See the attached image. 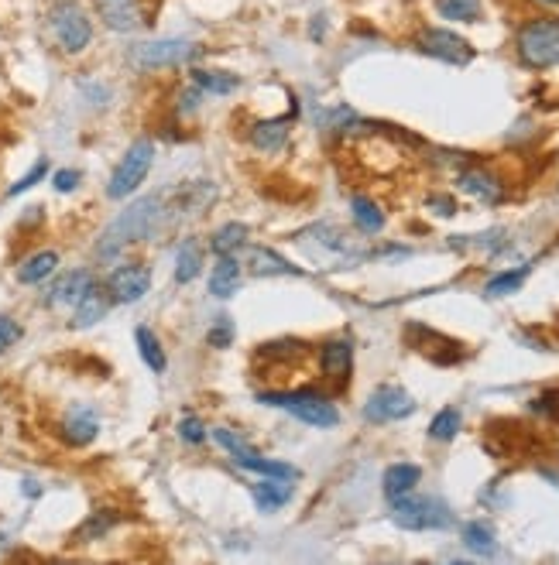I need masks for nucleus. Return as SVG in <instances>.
<instances>
[{
	"mask_svg": "<svg viewBox=\"0 0 559 565\" xmlns=\"http://www.w3.org/2000/svg\"><path fill=\"white\" fill-rule=\"evenodd\" d=\"M158 220H162V196H145L138 203H131L117 216L107 230L100 233V244H97V257L100 261H117L124 247L141 244L155 233Z\"/></svg>",
	"mask_w": 559,
	"mask_h": 565,
	"instance_id": "obj_1",
	"label": "nucleus"
},
{
	"mask_svg": "<svg viewBox=\"0 0 559 565\" xmlns=\"http://www.w3.org/2000/svg\"><path fill=\"white\" fill-rule=\"evenodd\" d=\"M306 233L316 237V244L313 240H299V247H306L313 261L330 264V268H354V264L374 257V250H367L361 240L350 237L347 230H340V226H333V223H319Z\"/></svg>",
	"mask_w": 559,
	"mask_h": 565,
	"instance_id": "obj_2",
	"label": "nucleus"
},
{
	"mask_svg": "<svg viewBox=\"0 0 559 565\" xmlns=\"http://www.w3.org/2000/svg\"><path fill=\"white\" fill-rule=\"evenodd\" d=\"M515 52L522 66L553 69L559 66V18H532L518 28Z\"/></svg>",
	"mask_w": 559,
	"mask_h": 565,
	"instance_id": "obj_3",
	"label": "nucleus"
},
{
	"mask_svg": "<svg viewBox=\"0 0 559 565\" xmlns=\"http://www.w3.org/2000/svg\"><path fill=\"white\" fill-rule=\"evenodd\" d=\"M258 401L261 405L289 411L292 418L313 425V429H333V425L340 422L337 405L316 391H268V394H258Z\"/></svg>",
	"mask_w": 559,
	"mask_h": 565,
	"instance_id": "obj_4",
	"label": "nucleus"
},
{
	"mask_svg": "<svg viewBox=\"0 0 559 565\" xmlns=\"http://www.w3.org/2000/svg\"><path fill=\"white\" fill-rule=\"evenodd\" d=\"M391 521L405 531H446V528H453V511L446 500L415 497V490H412V494L391 500Z\"/></svg>",
	"mask_w": 559,
	"mask_h": 565,
	"instance_id": "obj_5",
	"label": "nucleus"
},
{
	"mask_svg": "<svg viewBox=\"0 0 559 565\" xmlns=\"http://www.w3.org/2000/svg\"><path fill=\"white\" fill-rule=\"evenodd\" d=\"M203 55V45L189 42V38H155V42H138L127 52V62L141 72H155V69H175L186 66Z\"/></svg>",
	"mask_w": 559,
	"mask_h": 565,
	"instance_id": "obj_6",
	"label": "nucleus"
},
{
	"mask_svg": "<svg viewBox=\"0 0 559 565\" xmlns=\"http://www.w3.org/2000/svg\"><path fill=\"white\" fill-rule=\"evenodd\" d=\"M151 165H155V141L148 137H138L131 148L124 151V158L117 161L114 175H110V185H107V196L110 199H127L145 185Z\"/></svg>",
	"mask_w": 559,
	"mask_h": 565,
	"instance_id": "obj_7",
	"label": "nucleus"
},
{
	"mask_svg": "<svg viewBox=\"0 0 559 565\" xmlns=\"http://www.w3.org/2000/svg\"><path fill=\"white\" fill-rule=\"evenodd\" d=\"M49 28L55 35V42L66 55H79L86 52L93 42V21L76 0H59L49 11Z\"/></svg>",
	"mask_w": 559,
	"mask_h": 565,
	"instance_id": "obj_8",
	"label": "nucleus"
},
{
	"mask_svg": "<svg viewBox=\"0 0 559 565\" xmlns=\"http://www.w3.org/2000/svg\"><path fill=\"white\" fill-rule=\"evenodd\" d=\"M213 442L223 446L234 456V463L241 466V470H251V473H261V476H278V480H299V470H295L292 463H278V459H265L261 452H254L241 435H234L230 429H213Z\"/></svg>",
	"mask_w": 559,
	"mask_h": 565,
	"instance_id": "obj_9",
	"label": "nucleus"
},
{
	"mask_svg": "<svg viewBox=\"0 0 559 565\" xmlns=\"http://www.w3.org/2000/svg\"><path fill=\"white\" fill-rule=\"evenodd\" d=\"M415 48L429 59H439L446 66H467L474 62V45L467 38H460L457 31H446V28H422L419 38H415Z\"/></svg>",
	"mask_w": 559,
	"mask_h": 565,
	"instance_id": "obj_10",
	"label": "nucleus"
},
{
	"mask_svg": "<svg viewBox=\"0 0 559 565\" xmlns=\"http://www.w3.org/2000/svg\"><path fill=\"white\" fill-rule=\"evenodd\" d=\"M415 411V398L405 387L398 384H381L371 391V398H367L364 405V418L374 425H391V422H402V418H409Z\"/></svg>",
	"mask_w": 559,
	"mask_h": 565,
	"instance_id": "obj_11",
	"label": "nucleus"
},
{
	"mask_svg": "<svg viewBox=\"0 0 559 565\" xmlns=\"http://www.w3.org/2000/svg\"><path fill=\"white\" fill-rule=\"evenodd\" d=\"M148 288H151V271L145 268V264H117L114 271H110V278H107V292L114 302H121V305H134V302H141V298L148 295Z\"/></svg>",
	"mask_w": 559,
	"mask_h": 565,
	"instance_id": "obj_12",
	"label": "nucleus"
},
{
	"mask_svg": "<svg viewBox=\"0 0 559 565\" xmlns=\"http://www.w3.org/2000/svg\"><path fill=\"white\" fill-rule=\"evenodd\" d=\"M93 4H97L100 21L110 31H117V35H131V31H138L145 24L138 0H93Z\"/></svg>",
	"mask_w": 559,
	"mask_h": 565,
	"instance_id": "obj_13",
	"label": "nucleus"
},
{
	"mask_svg": "<svg viewBox=\"0 0 559 565\" xmlns=\"http://www.w3.org/2000/svg\"><path fill=\"white\" fill-rule=\"evenodd\" d=\"M457 189L463 192V196L477 199V203H501L505 199V185H501L498 179H494L491 172H484V168H463V172L457 175Z\"/></svg>",
	"mask_w": 559,
	"mask_h": 565,
	"instance_id": "obj_14",
	"label": "nucleus"
},
{
	"mask_svg": "<svg viewBox=\"0 0 559 565\" xmlns=\"http://www.w3.org/2000/svg\"><path fill=\"white\" fill-rule=\"evenodd\" d=\"M100 432V415L90 405H73L62 418V439L69 446H90Z\"/></svg>",
	"mask_w": 559,
	"mask_h": 565,
	"instance_id": "obj_15",
	"label": "nucleus"
},
{
	"mask_svg": "<svg viewBox=\"0 0 559 565\" xmlns=\"http://www.w3.org/2000/svg\"><path fill=\"white\" fill-rule=\"evenodd\" d=\"M110 305H114L110 292L100 285V281H93L90 292H86V295L73 305V329H90V326H97V322L110 312Z\"/></svg>",
	"mask_w": 559,
	"mask_h": 565,
	"instance_id": "obj_16",
	"label": "nucleus"
},
{
	"mask_svg": "<svg viewBox=\"0 0 559 565\" xmlns=\"http://www.w3.org/2000/svg\"><path fill=\"white\" fill-rule=\"evenodd\" d=\"M350 367H354V343L350 339H330L319 350V370H323L330 381H347Z\"/></svg>",
	"mask_w": 559,
	"mask_h": 565,
	"instance_id": "obj_17",
	"label": "nucleus"
},
{
	"mask_svg": "<svg viewBox=\"0 0 559 565\" xmlns=\"http://www.w3.org/2000/svg\"><path fill=\"white\" fill-rule=\"evenodd\" d=\"M244 250V268H251V274L258 278H275V274H302V268H295L292 261H285L278 250L271 247H241Z\"/></svg>",
	"mask_w": 559,
	"mask_h": 565,
	"instance_id": "obj_18",
	"label": "nucleus"
},
{
	"mask_svg": "<svg viewBox=\"0 0 559 565\" xmlns=\"http://www.w3.org/2000/svg\"><path fill=\"white\" fill-rule=\"evenodd\" d=\"M241 278H244V264L237 261V254L217 257V264H213V271H210V295L234 298L237 288H241Z\"/></svg>",
	"mask_w": 559,
	"mask_h": 565,
	"instance_id": "obj_19",
	"label": "nucleus"
},
{
	"mask_svg": "<svg viewBox=\"0 0 559 565\" xmlns=\"http://www.w3.org/2000/svg\"><path fill=\"white\" fill-rule=\"evenodd\" d=\"M93 281H97V278H93L90 271H83V268H79V271H66V274H62V278L49 288L45 302H49V305H76L79 298H83V295L93 288Z\"/></svg>",
	"mask_w": 559,
	"mask_h": 565,
	"instance_id": "obj_20",
	"label": "nucleus"
},
{
	"mask_svg": "<svg viewBox=\"0 0 559 565\" xmlns=\"http://www.w3.org/2000/svg\"><path fill=\"white\" fill-rule=\"evenodd\" d=\"M251 494H254V504H258V511L275 514V511H282V507L292 500V480H278V476H265V480H261V483H254Z\"/></svg>",
	"mask_w": 559,
	"mask_h": 565,
	"instance_id": "obj_21",
	"label": "nucleus"
},
{
	"mask_svg": "<svg viewBox=\"0 0 559 565\" xmlns=\"http://www.w3.org/2000/svg\"><path fill=\"white\" fill-rule=\"evenodd\" d=\"M247 137H251V144L261 151V155H275V151H282L285 141H289V117H282V120H258Z\"/></svg>",
	"mask_w": 559,
	"mask_h": 565,
	"instance_id": "obj_22",
	"label": "nucleus"
},
{
	"mask_svg": "<svg viewBox=\"0 0 559 565\" xmlns=\"http://www.w3.org/2000/svg\"><path fill=\"white\" fill-rule=\"evenodd\" d=\"M419 480H422V470L415 463H395V466H388L385 476H381V490H385L388 500H398V497L412 494V490L419 487Z\"/></svg>",
	"mask_w": 559,
	"mask_h": 565,
	"instance_id": "obj_23",
	"label": "nucleus"
},
{
	"mask_svg": "<svg viewBox=\"0 0 559 565\" xmlns=\"http://www.w3.org/2000/svg\"><path fill=\"white\" fill-rule=\"evenodd\" d=\"M55 268H59V254L55 250H38V254L18 264V281L21 285H42L45 278H52Z\"/></svg>",
	"mask_w": 559,
	"mask_h": 565,
	"instance_id": "obj_24",
	"label": "nucleus"
},
{
	"mask_svg": "<svg viewBox=\"0 0 559 565\" xmlns=\"http://www.w3.org/2000/svg\"><path fill=\"white\" fill-rule=\"evenodd\" d=\"M199 271H203V247H199V240L189 237L175 250V281L189 285V281L199 278Z\"/></svg>",
	"mask_w": 559,
	"mask_h": 565,
	"instance_id": "obj_25",
	"label": "nucleus"
},
{
	"mask_svg": "<svg viewBox=\"0 0 559 565\" xmlns=\"http://www.w3.org/2000/svg\"><path fill=\"white\" fill-rule=\"evenodd\" d=\"M193 86L210 96H230L234 90H241V76L220 69H193Z\"/></svg>",
	"mask_w": 559,
	"mask_h": 565,
	"instance_id": "obj_26",
	"label": "nucleus"
},
{
	"mask_svg": "<svg viewBox=\"0 0 559 565\" xmlns=\"http://www.w3.org/2000/svg\"><path fill=\"white\" fill-rule=\"evenodd\" d=\"M350 213H354V223L361 233H381L385 230V213H381V206L374 203V199L367 196H354L350 199Z\"/></svg>",
	"mask_w": 559,
	"mask_h": 565,
	"instance_id": "obj_27",
	"label": "nucleus"
},
{
	"mask_svg": "<svg viewBox=\"0 0 559 565\" xmlns=\"http://www.w3.org/2000/svg\"><path fill=\"white\" fill-rule=\"evenodd\" d=\"M463 545L474 555H494L498 552V535L487 521H470L463 524Z\"/></svg>",
	"mask_w": 559,
	"mask_h": 565,
	"instance_id": "obj_28",
	"label": "nucleus"
},
{
	"mask_svg": "<svg viewBox=\"0 0 559 565\" xmlns=\"http://www.w3.org/2000/svg\"><path fill=\"white\" fill-rule=\"evenodd\" d=\"M436 11H439V18L460 21V24H477L484 18L481 0H436Z\"/></svg>",
	"mask_w": 559,
	"mask_h": 565,
	"instance_id": "obj_29",
	"label": "nucleus"
},
{
	"mask_svg": "<svg viewBox=\"0 0 559 565\" xmlns=\"http://www.w3.org/2000/svg\"><path fill=\"white\" fill-rule=\"evenodd\" d=\"M134 339H138V350H141V360L148 363V370H155V374H165V350H162V339H158L155 333H151L148 326H138V333H134Z\"/></svg>",
	"mask_w": 559,
	"mask_h": 565,
	"instance_id": "obj_30",
	"label": "nucleus"
},
{
	"mask_svg": "<svg viewBox=\"0 0 559 565\" xmlns=\"http://www.w3.org/2000/svg\"><path fill=\"white\" fill-rule=\"evenodd\" d=\"M244 244H247V226L244 223H227V226H220V230L213 233L210 250L217 257H223V254H237Z\"/></svg>",
	"mask_w": 559,
	"mask_h": 565,
	"instance_id": "obj_31",
	"label": "nucleus"
},
{
	"mask_svg": "<svg viewBox=\"0 0 559 565\" xmlns=\"http://www.w3.org/2000/svg\"><path fill=\"white\" fill-rule=\"evenodd\" d=\"M525 278H529V268L501 271V274H494V278L484 285V295H487V298H505V295H515L518 288L525 285Z\"/></svg>",
	"mask_w": 559,
	"mask_h": 565,
	"instance_id": "obj_32",
	"label": "nucleus"
},
{
	"mask_svg": "<svg viewBox=\"0 0 559 565\" xmlns=\"http://www.w3.org/2000/svg\"><path fill=\"white\" fill-rule=\"evenodd\" d=\"M460 425H463V415L457 408H443L439 415L429 422V439H436V442H450V439H457V432H460Z\"/></svg>",
	"mask_w": 559,
	"mask_h": 565,
	"instance_id": "obj_33",
	"label": "nucleus"
},
{
	"mask_svg": "<svg viewBox=\"0 0 559 565\" xmlns=\"http://www.w3.org/2000/svg\"><path fill=\"white\" fill-rule=\"evenodd\" d=\"M114 524H117V514H114V511H97L90 521L83 524V528H79L76 538H79V542H93V538H103V535H107V531L114 528Z\"/></svg>",
	"mask_w": 559,
	"mask_h": 565,
	"instance_id": "obj_34",
	"label": "nucleus"
},
{
	"mask_svg": "<svg viewBox=\"0 0 559 565\" xmlns=\"http://www.w3.org/2000/svg\"><path fill=\"white\" fill-rule=\"evenodd\" d=\"M206 343H210L213 350H227V346L234 343V322H230L227 316H220L210 326V333H206Z\"/></svg>",
	"mask_w": 559,
	"mask_h": 565,
	"instance_id": "obj_35",
	"label": "nucleus"
},
{
	"mask_svg": "<svg viewBox=\"0 0 559 565\" xmlns=\"http://www.w3.org/2000/svg\"><path fill=\"white\" fill-rule=\"evenodd\" d=\"M45 175H49V161H45V158H38V161H35V168H31V172L25 175V179H18V182L11 185V189H7V196H11V199H14V196H21V192H28L31 185H38V182H42Z\"/></svg>",
	"mask_w": 559,
	"mask_h": 565,
	"instance_id": "obj_36",
	"label": "nucleus"
},
{
	"mask_svg": "<svg viewBox=\"0 0 559 565\" xmlns=\"http://www.w3.org/2000/svg\"><path fill=\"white\" fill-rule=\"evenodd\" d=\"M206 425L199 422L196 415H182L179 418V435H182V442H189V446H199V442H206Z\"/></svg>",
	"mask_w": 559,
	"mask_h": 565,
	"instance_id": "obj_37",
	"label": "nucleus"
},
{
	"mask_svg": "<svg viewBox=\"0 0 559 565\" xmlns=\"http://www.w3.org/2000/svg\"><path fill=\"white\" fill-rule=\"evenodd\" d=\"M535 415H542V418H549V422H559V391H546V394H539V398H532V405H529Z\"/></svg>",
	"mask_w": 559,
	"mask_h": 565,
	"instance_id": "obj_38",
	"label": "nucleus"
},
{
	"mask_svg": "<svg viewBox=\"0 0 559 565\" xmlns=\"http://www.w3.org/2000/svg\"><path fill=\"white\" fill-rule=\"evenodd\" d=\"M18 339H21V326H18V322H14L11 316H0V357H4V353L11 350Z\"/></svg>",
	"mask_w": 559,
	"mask_h": 565,
	"instance_id": "obj_39",
	"label": "nucleus"
},
{
	"mask_svg": "<svg viewBox=\"0 0 559 565\" xmlns=\"http://www.w3.org/2000/svg\"><path fill=\"white\" fill-rule=\"evenodd\" d=\"M79 179H83V175H79L76 168H62V172H55L52 185H55V192H73L79 185Z\"/></svg>",
	"mask_w": 559,
	"mask_h": 565,
	"instance_id": "obj_40",
	"label": "nucleus"
},
{
	"mask_svg": "<svg viewBox=\"0 0 559 565\" xmlns=\"http://www.w3.org/2000/svg\"><path fill=\"white\" fill-rule=\"evenodd\" d=\"M429 209H436V216H457V203L450 196H429Z\"/></svg>",
	"mask_w": 559,
	"mask_h": 565,
	"instance_id": "obj_41",
	"label": "nucleus"
},
{
	"mask_svg": "<svg viewBox=\"0 0 559 565\" xmlns=\"http://www.w3.org/2000/svg\"><path fill=\"white\" fill-rule=\"evenodd\" d=\"M25 494H28V497H38V494H42V487H38L35 480H25Z\"/></svg>",
	"mask_w": 559,
	"mask_h": 565,
	"instance_id": "obj_42",
	"label": "nucleus"
},
{
	"mask_svg": "<svg viewBox=\"0 0 559 565\" xmlns=\"http://www.w3.org/2000/svg\"><path fill=\"white\" fill-rule=\"evenodd\" d=\"M539 4H546V7H559V0H539Z\"/></svg>",
	"mask_w": 559,
	"mask_h": 565,
	"instance_id": "obj_43",
	"label": "nucleus"
}]
</instances>
